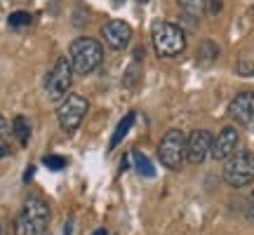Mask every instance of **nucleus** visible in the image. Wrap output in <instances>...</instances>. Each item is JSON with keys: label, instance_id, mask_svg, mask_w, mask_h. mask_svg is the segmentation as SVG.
Listing matches in <instances>:
<instances>
[{"label": "nucleus", "instance_id": "f257e3e1", "mask_svg": "<svg viewBox=\"0 0 254 235\" xmlns=\"http://www.w3.org/2000/svg\"><path fill=\"white\" fill-rule=\"evenodd\" d=\"M50 205L40 195H28L24 207L14 219V235H47L50 228Z\"/></svg>", "mask_w": 254, "mask_h": 235}, {"label": "nucleus", "instance_id": "f03ea898", "mask_svg": "<svg viewBox=\"0 0 254 235\" xmlns=\"http://www.w3.org/2000/svg\"><path fill=\"white\" fill-rule=\"evenodd\" d=\"M68 59H71L73 73L90 75L92 71L99 68L101 59H104V47L94 38H75L68 47Z\"/></svg>", "mask_w": 254, "mask_h": 235}, {"label": "nucleus", "instance_id": "7ed1b4c3", "mask_svg": "<svg viewBox=\"0 0 254 235\" xmlns=\"http://www.w3.org/2000/svg\"><path fill=\"white\" fill-rule=\"evenodd\" d=\"M151 40L158 57H177L186 47V31L172 21H155L151 28Z\"/></svg>", "mask_w": 254, "mask_h": 235}, {"label": "nucleus", "instance_id": "20e7f679", "mask_svg": "<svg viewBox=\"0 0 254 235\" xmlns=\"http://www.w3.org/2000/svg\"><path fill=\"white\" fill-rule=\"evenodd\" d=\"M224 181L231 188H245L254 181V153L252 151H236L228 160H224Z\"/></svg>", "mask_w": 254, "mask_h": 235}, {"label": "nucleus", "instance_id": "39448f33", "mask_svg": "<svg viewBox=\"0 0 254 235\" xmlns=\"http://www.w3.org/2000/svg\"><path fill=\"white\" fill-rule=\"evenodd\" d=\"M87 111H90L87 99H82L80 94H66V97L59 101V109H57L59 127H62L66 134L78 132V127L82 125V118L87 116Z\"/></svg>", "mask_w": 254, "mask_h": 235}, {"label": "nucleus", "instance_id": "423d86ee", "mask_svg": "<svg viewBox=\"0 0 254 235\" xmlns=\"http://www.w3.org/2000/svg\"><path fill=\"white\" fill-rule=\"evenodd\" d=\"M158 158L167 170H182L186 163V134L182 129H170L158 144Z\"/></svg>", "mask_w": 254, "mask_h": 235}, {"label": "nucleus", "instance_id": "0eeeda50", "mask_svg": "<svg viewBox=\"0 0 254 235\" xmlns=\"http://www.w3.org/2000/svg\"><path fill=\"white\" fill-rule=\"evenodd\" d=\"M71 82H73V66L68 57H59L52 66V71L47 73L45 78V92L47 97L52 101H62L68 90H71Z\"/></svg>", "mask_w": 254, "mask_h": 235}, {"label": "nucleus", "instance_id": "6e6552de", "mask_svg": "<svg viewBox=\"0 0 254 235\" xmlns=\"http://www.w3.org/2000/svg\"><path fill=\"white\" fill-rule=\"evenodd\" d=\"M212 141H214V134L209 129H193L190 134H186V163H205L212 155Z\"/></svg>", "mask_w": 254, "mask_h": 235}, {"label": "nucleus", "instance_id": "1a4fd4ad", "mask_svg": "<svg viewBox=\"0 0 254 235\" xmlns=\"http://www.w3.org/2000/svg\"><path fill=\"white\" fill-rule=\"evenodd\" d=\"M228 118L243 129H254V90L238 92L228 104Z\"/></svg>", "mask_w": 254, "mask_h": 235}, {"label": "nucleus", "instance_id": "9d476101", "mask_svg": "<svg viewBox=\"0 0 254 235\" xmlns=\"http://www.w3.org/2000/svg\"><path fill=\"white\" fill-rule=\"evenodd\" d=\"M132 33H134L132 26L123 19H111L101 26V38L111 50H125L129 45V40H132Z\"/></svg>", "mask_w": 254, "mask_h": 235}, {"label": "nucleus", "instance_id": "9b49d317", "mask_svg": "<svg viewBox=\"0 0 254 235\" xmlns=\"http://www.w3.org/2000/svg\"><path fill=\"white\" fill-rule=\"evenodd\" d=\"M238 141H240V134H238V129L233 125H226L221 127V132L214 136V141H212V158L214 160H228L231 155L238 151Z\"/></svg>", "mask_w": 254, "mask_h": 235}, {"label": "nucleus", "instance_id": "f8f14e48", "mask_svg": "<svg viewBox=\"0 0 254 235\" xmlns=\"http://www.w3.org/2000/svg\"><path fill=\"white\" fill-rule=\"evenodd\" d=\"M134 120H136V113H134V111H132V113H127V116L120 120L118 127H116V132H113V136H111V141H109V151H113V148H116V146H118L120 141L125 139L127 132L132 129V125H134Z\"/></svg>", "mask_w": 254, "mask_h": 235}, {"label": "nucleus", "instance_id": "ddd939ff", "mask_svg": "<svg viewBox=\"0 0 254 235\" xmlns=\"http://www.w3.org/2000/svg\"><path fill=\"white\" fill-rule=\"evenodd\" d=\"M12 134L17 136V141L21 146H28L31 141V122L26 116H17L12 120Z\"/></svg>", "mask_w": 254, "mask_h": 235}, {"label": "nucleus", "instance_id": "4468645a", "mask_svg": "<svg viewBox=\"0 0 254 235\" xmlns=\"http://www.w3.org/2000/svg\"><path fill=\"white\" fill-rule=\"evenodd\" d=\"M132 160H134L136 174H141V176H146V179H153V176H155L153 163H151V160H148L141 151H132Z\"/></svg>", "mask_w": 254, "mask_h": 235}, {"label": "nucleus", "instance_id": "2eb2a0df", "mask_svg": "<svg viewBox=\"0 0 254 235\" xmlns=\"http://www.w3.org/2000/svg\"><path fill=\"white\" fill-rule=\"evenodd\" d=\"M219 57V45L214 40H202L198 47V59L205 63H212Z\"/></svg>", "mask_w": 254, "mask_h": 235}, {"label": "nucleus", "instance_id": "dca6fc26", "mask_svg": "<svg viewBox=\"0 0 254 235\" xmlns=\"http://www.w3.org/2000/svg\"><path fill=\"white\" fill-rule=\"evenodd\" d=\"M177 5L182 7L184 14H193V17H200L205 7H207V0H177Z\"/></svg>", "mask_w": 254, "mask_h": 235}, {"label": "nucleus", "instance_id": "f3484780", "mask_svg": "<svg viewBox=\"0 0 254 235\" xmlns=\"http://www.w3.org/2000/svg\"><path fill=\"white\" fill-rule=\"evenodd\" d=\"M33 19H31V14L28 12H12L9 14V19H7V24L12 28H21V26H28Z\"/></svg>", "mask_w": 254, "mask_h": 235}, {"label": "nucleus", "instance_id": "a211bd4d", "mask_svg": "<svg viewBox=\"0 0 254 235\" xmlns=\"http://www.w3.org/2000/svg\"><path fill=\"white\" fill-rule=\"evenodd\" d=\"M43 163H45V167H50V170H64V167H66V158H64V155H57V153H50L43 158Z\"/></svg>", "mask_w": 254, "mask_h": 235}, {"label": "nucleus", "instance_id": "6ab92c4d", "mask_svg": "<svg viewBox=\"0 0 254 235\" xmlns=\"http://www.w3.org/2000/svg\"><path fill=\"white\" fill-rule=\"evenodd\" d=\"M236 71L240 73V75H254V63L247 61V59H238Z\"/></svg>", "mask_w": 254, "mask_h": 235}, {"label": "nucleus", "instance_id": "aec40b11", "mask_svg": "<svg viewBox=\"0 0 254 235\" xmlns=\"http://www.w3.org/2000/svg\"><path fill=\"white\" fill-rule=\"evenodd\" d=\"M182 24H186V31H198V17L193 14H182Z\"/></svg>", "mask_w": 254, "mask_h": 235}, {"label": "nucleus", "instance_id": "412c9836", "mask_svg": "<svg viewBox=\"0 0 254 235\" xmlns=\"http://www.w3.org/2000/svg\"><path fill=\"white\" fill-rule=\"evenodd\" d=\"M7 132H9V125L5 120V116L0 113V144H7Z\"/></svg>", "mask_w": 254, "mask_h": 235}, {"label": "nucleus", "instance_id": "4be33fe9", "mask_svg": "<svg viewBox=\"0 0 254 235\" xmlns=\"http://www.w3.org/2000/svg\"><path fill=\"white\" fill-rule=\"evenodd\" d=\"M221 9H224V2H221V0H207L205 12H209V14H219Z\"/></svg>", "mask_w": 254, "mask_h": 235}, {"label": "nucleus", "instance_id": "5701e85b", "mask_svg": "<svg viewBox=\"0 0 254 235\" xmlns=\"http://www.w3.org/2000/svg\"><path fill=\"white\" fill-rule=\"evenodd\" d=\"M247 217L254 221V190L250 193V200H247Z\"/></svg>", "mask_w": 254, "mask_h": 235}, {"label": "nucleus", "instance_id": "b1692460", "mask_svg": "<svg viewBox=\"0 0 254 235\" xmlns=\"http://www.w3.org/2000/svg\"><path fill=\"white\" fill-rule=\"evenodd\" d=\"M7 155H9V146L0 144V160H2V158H7Z\"/></svg>", "mask_w": 254, "mask_h": 235}, {"label": "nucleus", "instance_id": "393cba45", "mask_svg": "<svg viewBox=\"0 0 254 235\" xmlns=\"http://www.w3.org/2000/svg\"><path fill=\"white\" fill-rule=\"evenodd\" d=\"M71 233H73V221L68 219V221H66V226H64V235H71Z\"/></svg>", "mask_w": 254, "mask_h": 235}, {"label": "nucleus", "instance_id": "a878e982", "mask_svg": "<svg viewBox=\"0 0 254 235\" xmlns=\"http://www.w3.org/2000/svg\"><path fill=\"white\" fill-rule=\"evenodd\" d=\"M33 174H36V167H28V170H26V174H24V181H26V183H28Z\"/></svg>", "mask_w": 254, "mask_h": 235}, {"label": "nucleus", "instance_id": "bb28decb", "mask_svg": "<svg viewBox=\"0 0 254 235\" xmlns=\"http://www.w3.org/2000/svg\"><path fill=\"white\" fill-rule=\"evenodd\" d=\"M92 235H109V231H106V228H99V231H94Z\"/></svg>", "mask_w": 254, "mask_h": 235}, {"label": "nucleus", "instance_id": "cd10ccee", "mask_svg": "<svg viewBox=\"0 0 254 235\" xmlns=\"http://www.w3.org/2000/svg\"><path fill=\"white\" fill-rule=\"evenodd\" d=\"M123 2H125V0H113V5H123Z\"/></svg>", "mask_w": 254, "mask_h": 235}]
</instances>
